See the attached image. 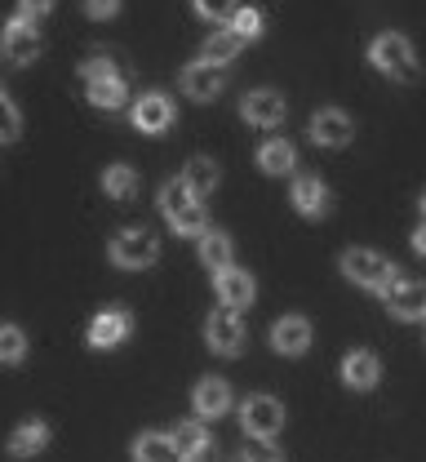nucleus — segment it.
<instances>
[{
  "label": "nucleus",
  "mask_w": 426,
  "mask_h": 462,
  "mask_svg": "<svg viewBox=\"0 0 426 462\" xmlns=\"http://www.w3.org/2000/svg\"><path fill=\"white\" fill-rule=\"evenodd\" d=\"M368 62H373L382 76H391L395 85H413V80H418V54H413V45H409L400 32H382V36L368 45Z\"/></svg>",
  "instance_id": "obj_1"
},
{
  "label": "nucleus",
  "mask_w": 426,
  "mask_h": 462,
  "mask_svg": "<svg viewBox=\"0 0 426 462\" xmlns=\"http://www.w3.org/2000/svg\"><path fill=\"white\" fill-rule=\"evenodd\" d=\"M160 214H165V223L174 231H183V236H200L204 231V209H200V196H191L186 191V182H165V191H160Z\"/></svg>",
  "instance_id": "obj_2"
},
{
  "label": "nucleus",
  "mask_w": 426,
  "mask_h": 462,
  "mask_svg": "<svg viewBox=\"0 0 426 462\" xmlns=\"http://www.w3.org/2000/svg\"><path fill=\"white\" fill-rule=\"evenodd\" d=\"M160 258V236L151 227H124L116 240H112V263L124 267V272H142Z\"/></svg>",
  "instance_id": "obj_3"
},
{
  "label": "nucleus",
  "mask_w": 426,
  "mask_h": 462,
  "mask_svg": "<svg viewBox=\"0 0 426 462\" xmlns=\"http://www.w3.org/2000/svg\"><path fill=\"white\" fill-rule=\"evenodd\" d=\"M342 272H347L356 285L377 289V293H386V289L400 281V276H395V263H386V258L373 254V249H347V254H342Z\"/></svg>",
  "instance_id": "obj_4"
},
{
  "label": "nucleus",
  "mask_w": 426,
  "mask_h": 462,
  "mask_svg": "<svg viewBox=\"0 0 426 462\" xmlns=\"http://www.w3.org/2000/svg\"><path fill=\"white\" fill-rule=\"evenodd\" d=\"M0 45H5V58L14 62V67H27V62H36L41 58V32H36V23L32 18H9L5 23V32H0Z\"/></svg>",
  "instance_id": "obj_5"
},
{
  "label": "nucleus",
  "mask_w": 426,
  "mask_h": 462,
  "mask_svg": "<svg viewBox=\"0 0 426 462\" xmlns=\"http://www.w3.org/2000/svg\"><path fill=\"white\" fill-rule=\"evenodd\" d=\"M240 422H244V436H276L285 427V404L276 396H249L240 404Z\"/></svg>",
  "instance_id": "obj_6"
},
{
  "label": "nucleus",
  "mask_w": 426,
  "mask_h": 462,
  "mask_svg": "<svg viewBox=\"0 0 426 462\" xmlns=\"http://www.w3.org/2000/svg\"><path fill=\"white\" fill-rule=\"evenodd\" d=\"M204 338H209V346H213L218 356H240V346H244L240 311H236V307L213 311V316H209V325H204Z\"/></svg>",
  "instance_id": "obj_7"
},
{
  "label": "nucleus",
  "mask_w": 426,
  "mask_h": 462,
  "mask_svg": "<svg viewBox=\"0 0 426 462\" xmlns=\"http://www.w3.org/2000/svg\"><path fill=\"white\" fill-rule=\"evenodd\" d=\"M351 134H356L351 116L338 112V107H320V112L311 116V143L315 147H347Z\"/></svg>",
  "instance_id": "obj_8"
},
{
  "label": "nucleus",
  "mask_w": 426,
  "mask_h": 462,
  "mask_svg": "<svg viewBox=\"0 0 426 462\" xmlns=\"http://www.w3.org/2000/svg\"><path fill=\"white\" fill-rule=\"evenodd\" d=\"M129 329H133V316L121 311V307H112V311H103V316H94L89 320V346L94 351H107V346H121L129 338Z\"/></svg>",
  "instance_id": "obj_9"
},
{
  "label": "nucleus",
  "mask_w": 426,
  "mask_h": 462,
  "mask_svg": "<svg viewBox=\"0 0 426 462\" xmlns=\"http://www.w3.org/2000/svg\"><path fill=\"white\" fill-rule=\"evenodd\" d=\"M174 125V103L165 94H142L133 103V129L138 134H165Z\"/></svg>",
  "instance_id": "obj_10"
},
{
  "label": "nucleus",
  "mask_w": 426,
  "mask_h": 462,
  "mask_svg": "<svg viewBox=\"0 0 426 462\" xmlns=\"http://www.w3.org/2000/svg\"><path fill=\"white\" fill-rule=\"evenodd\" d=\"M382 298H386L391 316H400V320H422L426 316V285L422 281H395Z\"/></svg>",
  "instance_id": "obj_11"
},
{
  "label": "nucleus",
  "mask_w": 426,
  "mask_h": 462,
  "mask_svg": "<svg viewBox=\"0 0 426 462\" xmlns=\"http://www.w3.org/2000/svg\"><path fill=\"white\" fill-rule=\"evenodd\" d=\"M183 89L195 98V103L218 98V94H222V67H218V62H209V58L191 62V67L183 71Z\"/></svg>",
  "instance_id": "obj_12"
},
{
  "label": "nucleus",
  "mask_w": 426,
  "mask_h": 462,
  "mask_svg": "<svg viewBox=\"0 0 426 462\" xmlns=\"http://www.w3.org/2000/svg\"><path fill=\"white\" fill-rule=\"evenodd\" d=\"M240 116L249 120V125H258V129L280 125V120H285V98H280L276 89H253V94H244Z\"/></svg>",
  "instance_id": "obj_13"
},
{
  "label": "nucleus",
  "mask_w": 426,
  "mask_h": 462,
  "mask_svg": "<svg viewBox=\"0 0 426 462\" xmlns=\"http://www.w3.org/2000/svg\"><path fill=\"white\" fill-rule=\"evenodd\" d=\"M85 89H89V103H94V107H107V112L124 107V98H129V85H124L121 67H112V71H103V76L85 80Z\"/></svg>",
  "instance_id": "obj_14"
},
{
  "label": "nucleus",
  "mask_w": 426,
  "mask_h": 462,
  "mask_svg": "<svg viewBox=\"0 0 426 462\" xmlns=\"http://www.w3.org/2000/svg\"><path fill=\"white\" fill-rule=\"evenodd\" d=\"M294 205H298V214H306V218L329 214V187L315 173H298L294 178Z\"/></svg>",
  "instance_id": "obj_15"
},
{
  "label": "nucleus",
  "mask_w": 426,
  "mask_h": 462,
  "mask_svg": "<svg viewBox=\"0 0 426 462\" xmlns=\"http://www.w3.org/2000/svg\"><path fill=\"white\" fill-rule=\"evenodd\" d=\"M271 346H276L280 356H303L306 346H311V325H306L303 316H285V320H276Z\"/></svg>",
  "instance_id": "obj_16"
},
{
  "label": "nucleus",
  "mask_w": 426,
  "mask_h": 462,
  "mask_svg": "<svg viewBox=\"0 0 426 462\" xmlns=\"http://www.w3.org/2000/svg\"><path fill=\"white\" fill-rule=\"evenodd\" d=\"M213 285H218V298L227 302V307H249L253 302V276L240 272V267H222L218 276H213Z\"/></svg>",
  "instance_id": "obj_17"
},
{
  "label": "nucleus",
  "mask_w": 426,
  "mask_h": 462,
  "mask_svg": "<svg viewBox=\"0 0 426 462\" xmlns=\"http://www.w3.org/2000/svg\"><path fill=\"white\" fill-rule=\"evenodd\" d=\"M377 374H382V360H377L373 351H351V356L342 360V383L356 387V392H368V387L377 383Z\"/></svg>",
  "instance_id": "obj_18"
},
{
  "label": "nucleus",
  "mask_w": 426,
  "mask_h": 462,
  "mask_svg": "<svg viewBox=\"0 0 426 462\" xmlns=\"http://www.w3.org/2000/svg\"><path fill=\"white\" fill-rule=\"evenodd\" d=\"M191 404H195L200 418H222V413L231 409V387H227L222 378H204V383L195 387Z\"/></svg>",
  "instance_id": "obj_19"
},
{
  "label": "nucleus",
  "mask_w": 426,
  "mask_h": 462,
  "mask_svg": "<svg viewBox=\"0 0 426 462\" xmlns=\"http://www.w3.org/2000/svg\"><path fill=\"white\" fill-rule=\"evenodd\" d=\"M45 445H50V427H45L41 418L23 422V427L9 436V454H14V458H36Z\"/></svg>",
  "instance_id": "obj_20"
},
{
  "label": "nucleus",
  "mask_w": 426,
  "mask_h": 462,
  "mask_svg": "<svg viewBox=\"0 0 426 462\" xmlns=\"http://www.w3.org/2000/svg\"><path fill=\"white\" fill-rule=\"evenodd\" d=\"M133 462H183V454H178V445H174L169 436L142 431V436L133 440Z\"/></svg>",
  "instance_id": "obj_21"
},
{
  "label": "nucleus",
  "mask_w": 426,
  "mask_h": 462,
  "mask_svg": "<svg viewBox=\"0 0 426 462\" xmlns=\"http://www.w3.org/2000/svg\"><path fill=\"white\" fill-rule=\"evenodd\" d=\"M200 263L218 276L222 267H231V236L227 231H200Z\"/></svg>",
  "instance_id": "obj_22"
},
{
  "label": "nucleus",
  "mask_w": 426,
  "mask_h": 462,
  "mask_svg": "<svg viewBox=\"0 0 426 462\" xmlns=\"http://www.w3.org/2000/svg\"><path fill=\"white\" fill-rule=\"evenodd\" d=\"M258 165H262V173H294L298 152H294V143L271 138V143H262V147H258Z\"/></svg>",
  "instance_id": "obj_23"
},
{
  "label": "nucleus",
  "mask_w": 426,
  "mask_h": 462,
  "mask_svg": "<svg viewBox=\"0 0 426 462\" xmlns=\"http://www.w3.org/2000/svg\"><path fill=\"white\" fill-rule=\"evenodd\" d=\"M183 182H186L191 196H209V191L218 187V165H213L209 156H195V161H186Z\"/></svg>",
  "instance_id": "obj_24"
},
{
  "label": "nucleus",
  "mask_w": 426,
  "mask_h": 462,
  "mask_svg": "<svg viewBox=\"0 0 426 462\" xmlns=\"http://www.w3.org/2000/svg\"><path fill=\"white\" fill-rule=\"evenodd\" d=\"M169 440L178 445L183 462H195L204 449H209V436H204V427H200V422H178V427L169 431Z\"/></svg>",
  "instance_id": "obj_25"
},
{
  "label": "nucleus",
  "mask_w": 426,
  "mask_h": 462,
  "mask_svg": "<svg viewBox=\"0 0 426 462\" xmlns=\"http://www.w3.org/2000/svg\"><path fill=\"white\" fill-rule=\"evenodd\" d=\"M240 45H244L240 36H236L231 27H222V32H213V36L204 41V58H209V62H218V67H227L231 58L240 54Z\"/></svg>",
  "instance_id": "obj_26"
},
{
  "label": "nucleus",
  "mask_w": 426,
  "mask_h": 462,
  "mask_svg": "<svg viewBox=\"0 0 426 462\" xmlns=\"http://www.w3.org/2000/svg\"><path fill=\"white\" fill-rule=\"evenodd\" d=\"M103 191H107L112 200H129V196L138 191V173L129 170V165H112V170L103 173Z\"/></svg>",
  "instance_id": "obj_27"
},
{
  "label": "nucleus",
  "mask_w": 426,
  "mask_h": 462,
  "mask_svg": "<svg viewBox=\"0 0 426 462\" xmlns=\"http://www.w3.org/2000/svg\"><path fill=\"white\" fill-rule=\"evenodd\" d=\"M27 360V334L18 325H0V365H23Z\"/></svg>",
  "instance_id": "obj_28"
},
{
  "label": "nucleus",
  "mask_w": 426,
  "mask_h": 462,
  "mask_svg": "<svg viewBox=\"0 0 426 462\" xmlns=\"http://www.w3.org/2000/svg\"><path fill=\"white\" fill-rule=\"evenodd\" d=\"M244 462H285V454H280V445H271V436H249Z\"/></svg>",
  "instance_id": "obj_29"
},
{
  "label": "nucleus",
  "mask_w": 426,
  "mask_h": 462,
  "mask_svg": "<svg viewBox=\"0 0 426 462\" xmlns=\"http://www.w3.org/2000/svg\"><path fill=\"white\" fill-rule=\"evenodd\" d=\"M227 27H231V32H236L240 41H253V36L262 32V14L244 5V9H236V14H231V23H227Z\"/></svg>",
  "instance_id": "obj_30"
},
{
  "label": "nucleus",
  "mask_w": 426,
  "mask_h": 462,
  "mask_svg": "<svg viewBox=\"0 0 426 462\" xmlns=\"http://www.w3.org/2000/svg\"><path fill=\"white\" fill-rule=\"evenodd\" d=\"M18 134H23V112L0 94V143H14Z\"/></svg>",
  "instance_id": "obj_31"
},
{
  "label": "nucleus",
  "mask_w": 426,
  "mask_h": 462,
  "mask_svg": "<svg viewBox=\"0 0 426 462\" xmlns=\"http://www.w3.org/2000/svg\"><path fill=\"white\" fill-rule=\"evenodd\" d=\"M195 9L204 18H231L236 14V0H195Z\"/></svg>",
  "instance_id": "obj_32"
},
{
  "label": "nucleus",
  "mask_w": 426,
  "mask_h": 462,
  "mask_svg": "<svg viewBox=\"0 0 426 462\" xmlns=\"http://www.w3.org/2000/svg\"><path fill=\"white\" fill-rule=\"evenodd\" d=\"M80 5L89 18H116V9H121V0H80Z\"/></svg>",
  "instance_id": "obj_33"
},
{
  "label": "nucleus",
  "mask_w": 426,
  "mask_h": 462,
  "mask_svg": "<svg viewBox=\"0 0 426 462\" xmlns=\"http://www.w3.org/2000/svg\"><path fill=\"white\" fill-rule=\"evenodd\" d=\"M54 9V0H18V14L23 18H45Z\"/></svg>",
  "instance_id": "obj_34"
},
{
  "label": "nucleus",
  "mask_w": 426,
  "mask_h": 462,
  "mask_svg": "<svg viewBox=\"0 0 426 462\" xmlns=\"http://www.w3.org/2000/svg\"><path fill=\"white\" fill-rule=\"evenodd\" d=\"M413 249H418V254H426V223L413 231Z\"/></svg>",
  "instance_id": "obj_35"
},
{
  "label": "nucleus",
  "mask_w": 426,
  "mask_h": 462,
  "mask_svg": "<svg viewBox=\"0 0 426 462\" xmlns=\"http://www.w3.org/2000/svg\"><path fill=\"white\" fill-rule=\"evenodd\" d=\"M422 218H426V191H422Z\"/></svg>",
  "instance_id": "obj_36"
},
{
  "label": "nucleus",
  "mask_w": 426,
  "mask_h": 462,
  "mask_svg": "<svg viewBox=\"0 0 426 462\" xmlns=\"http://www.w3.org/2000/svg\"><path fill=\"white\" fill-rule=\"evenodd\" d=\"M0 94H5V89H0Z\"/></svg>",
  "instance_id": "obj_37"
}]
</instances>
